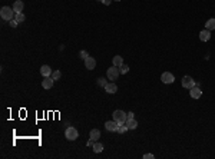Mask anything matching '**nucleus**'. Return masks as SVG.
Masks as SVG:
<instances>
[{"label":"nucleus","instance_id":"nucleus-2","mask_svg":"<svg viewBox=\"0 0 215 159\" xmlns=\"http://www.w3.org/2000/svg\"><path fill=\"white\" fill-rule=\"evenodd\" d=\"M119 75H120L119 67L113 66V65H112V67H109V69H108V72H106V76H108V79H109V80H116Z\"/></svg>","mask_w":215,"mask_h":159},{"label":"nucleus","instance_id":"nucleus-15","mask_svg":"<svg viewBox=\"0 0 215 159\" xmlns=\"http://www.w3.org/2000/svg\"><path fill=\"white\" fill-rule=\"evenodd\" d=\"M112 65H113V66H122V65H124V58H122V56H119V54H116L115 58H113V62H112Z\"/></svg>","mask_w":215,"mask_h":159},{"label":"nucleus","instance_id":"nucleus-9","mask_svg":"<svg viewBox=\"0 0 215 159\" xmlns=\"http://www.w3.org/2000/svg\"><path fill=\"white\" fill-rule=\"evenodd\" d=\"M85 66H86V69H89V70H93L96 67V60L95 58H92V56H87L86 59H85Z\"/></svg>","mask_w":215,"mask_h":159},{"label":"nucleus","instance_id":"nucleus-17","mask_svg":"<svg viewBox=\"0 0 215 159\" xmlns=\"http://www.w3.org/2000/svg\"><path fill=\"white\" fill-rule=\"evenodd\" d=\"M100 138V130L99 129H92L91 130V139H93V141H98V139Z\"/></svg>","mask_w":215,"mask_h":159},{"label":"nucleus","instance_id":"nucleus-25","mask_svg":"<svg viewBox=\"0 0 215 159\" xmlns=\"http://www.w3.org/2000/svg\"><path fill=\"white\" fill-rule=\"evenodd\" d=\"M87 56H89V53H87L86 50H80V52H79V58L83 59V60H85V59H86Z\"/></svg>","mask_w":215,"mask_h":159},{"label":"nucleus","instance_id":"nucleus-12","mask_svg":"<svg viewBox=\"0 0 215 159\" xmlns=\"http://www.w3.org/2000/svg\"><path fill=\"white\" fill-rule=\"evenodd\" d=\"M53 82H55V80L52 79V76L45 78V79L42 80V86H43V89H50L52 86H53Z\"/></svg>","mask_w":215,"mask_h":159},{"label":"nucleus","instance_id":"nucleus-28","mask_svg":"<svg viewBox=\"0 0 215 159\" xmlns=\"http://www.w3.org/2000/svg\"><path fill=\"white\" fill-rule=\"evenodd\" d=\"M144 158H145V159H153V158H155V156H153L152 153H145V155H144Z\"/></svg>","mask_w":215,"mask_h":159},{"label":"nucleus","instance_id":"nucleus-24","mask_svg":"<svg viewBox=\"0 0 215 159\" xmlns=\"http://www.w3.org/2000/svg\"><path fill=\"white\" fill-rule=\"evenodd\" d=\"M108 83H109V82H108L106 79H103V78H99V79H98V85H99L100 88H105Z\"/></svg>","mask_w":215,"mask_h":159},{"label":"nucleus","instance_id":"nucleus-16","mask_svg":"<svg viewBox=\"0 0 215 159\" xmlns=\"http://www.w3.org/2000/svg\"><path fill=\"white\" fill-rule=\"evenodd\" d=\"M125 123H126V126H128V129H136L138 128V122L135 121V119H128Z\"/></svg>","mask_w":215,"mask_h":159},{"label":"nucleus","instance_id":"nucleus-5","mask_svg":"<svg viewBox=\"0 0 215 159\" xmlns=\"http://www.w3.org/2000/svg\"><path fill=\"white\" fill-rule=\"evenodd\" d=\"M119 125L120 123L116 121H108L106 123H105V128H106V130H109V132H118Z\"/></svg>","mask_w":215,"mask_h":159},{"label":"nucleus","instance_id":"nucleus-14","mask_svg":"<svg viewBox=\"0 0 215 159\" xmlns=\"http://www.w3.org/2000/svg\"><path fill=\"white\" fill-rule=\"evenodd\" d=\"M105 90H106L108 93H112V95H113V93L118 92V86H116L113 82H111V83H108L106 86H105Z\"/></svg>","mask_w":215,"mask_h":159},{"label":"nucleus","instance_id":"nucleus-19","mask_svg":"<svg viewBox=\"0 0 215 159\" xmlns=\"http://www.w3.org/2000/svg\"><path fill=\"white\" fill-rule=\"evenodd\" d=\"M205 27L208 30H215V19H209V20L205 23Z\"/></svg>","mask_w":215,"mask_h":159},{"label":"nucleus","instance_id":"nucleus-8","mask_svg":"<svg viewBox=\"0 0 215 159\" xmlns=\"http://www.w3.org/2000/svg\"><path fill=\"white\" fill-rule=\"evenodd\" d=\"M189 95L192 99H199V97L202 96V90H201V88L199 86H197L195 85L192 89H189Z\"/></svg>","mask_w":215,"mask_h":159},{"label":"nucleus","instance_id":"nucleus-21","mask_svg":"<svg viewBox=\"0 0 215 159\" xmlns=\"http://www.w3.org/2000/svg\"><path fill=\"white\" fill-rule=\"evenodd\" d=\"M60 76H62V72L60 70H53L52 72V79L53 80H59L60 79Z\"/></svg>","mask_w":215,"mask_h":159},{"label":"nucleus","instance_id":"nucleus-20","mask_svg":"<svg viewBox=\"0 0 215 159\" xmlns=\"http://www.w3.org/2000/svg\"><path fill=\"white\" fill-rule=\"evenodd\" d=\"M14 19H16V20L19 22V23H23V22L26 20V16L20 12V13H16V14H14Z\"/></svg>","mask_w":215,"mask_h":159},{"label":"nucleus","instance_id":"nucleus-29","mask_svg":"<svg viewBox=\"0 0 215 159\" xmlns=\"http://www.w3.org/2000/svg\"><path fill=\"white\" fill-rule=\"evenodd\" d=\"M126 115H128V119H135V116H133V112H128ZM128 119H126V121H128Z\"/></svg>","mask_w":215,"mask_h":159},{"label":"nucleus","instance_id":"nucleus-6","mask_svg":"<svg viewBox=\"0 0 215 159\" xmlns=\"http://www.w3.org/2000/svg\"><path fill=\"white\" fill-rule=\"evenodd\" d=\"M195 86V82L191 76H184L182 78V88L185 89H192Z\"/></svg>","mask_w":215,"mask_h":159},{"label":"nucleus","instance_id":"nucleus-3","mask_svg":"<svg viewBox=\"0 0 215 159\" xmlns=\"http://www.w3.org/2000/svg\"><path fill=\"white\" fill-rule=\"evenodd\" d=\"M65 136H66L67 141H75V139H78V136H79L78 129L73 128V126H69V128L65 130Z\"/></svg>","mask_w":215,"mask_h":159},{"label":"nucleus","instance_id":"nucleus-4","mask_svg":"<svg viewBox=\"0 0 215 159\" xmlns=\"http://www.w3.org/2000/svg\"><path fill=\"white\" fill-rule=\"evenodd\" d=\"M126 119H128V115H126L124 110H119V109H118V110L113 112V121L119 122V123H125Z\"/></svg>","mask_w":215,"mask_h":159},{"label":"nucleus","instance_id":"nucleus-22","mask_svg":"<svg viewBox=\"0 0 215 159\" xmlns=\"http://www.w3.org/2000/svg\"><path fill=\"white\" fill-rule=\"evenodd\" d=\"M128 129V126H126V123H120L119 125V129H118V133H125Z\"/></svg>","mask_w":215,"mask_h":159},{"label":"nucleus","instance_id":"nucleus-18","mask_svg":"<svg viewBox=\"0 0 215 159\" xmlns=\"http://www.w3.org/2000/svg\"><path fill=\"white\" fill-rule=\"evenodd\" d=\"M102 151H103V145L99 142H95V145H93V152H95V153H100Z\"/></svg>","mask_w":215,"mask_h":159},{"label":"nucleus","instance_id":"nucleus-7","mask_svg":"<svg viewBox=\"0 0 215 159\" xmlns=\"http://www.w3.org/2000/svg\"><path fill=\"white\" fill-rule=\"evenodd\" d=\"M161 80L166 85H171V83H174L175 82V76L172 75V73H169V72H164L162 76H161Z\"/></svg>","mask_w":215,"mask_h":159},{"label":"nucleus","instance_id":"nucleus-27","mask_svg":"<svg viewBox=\"0 0 215 159\" xmlns=\"http://www.w3.org/2000/svg\"><path fill=\"white\" fill-rule=\"evenodd\" d=\"M86 145H87V146H89V148H93V145H95V141L89 138V141H87V142H86Z\"/></svg>","mask_w":215,"mask_h":159},{"label":"nucleus","instance_id":"nucleus-10","mask_svg":"<svg viewBox=\"0 0 215 159\" xmlns=\"http://www.w3.org/2000/svg\"><path fill=\"white\" fill-rule=\"evenodd\" d=\"M199 39H201L202 42H208V40L211 39V30H208V29L201 30V32H199Z\"/></svg>","mask_w":215,"mask_h":159},{"label":"nucleus","instance_id":"nucleus-26","mask_svg":"<svg viewBox=\"0 0 215 159\" xmlns=\"http://www.w3.org/2000/svg\"><path fill=\"white\" fill-rule=\"evenodd\" d=\"M9 23H10V27H16V26L19 25V22H17L16 19H12V20L9 22Z\"/></svg>","mask_w":215,"mask_h":159},{"label":"nucleus","instance_id":"nucleus-11","mask_svg":"<svg viewBox=\"0 0 215 159\" xmlns=\"http://www.w3.org/2000/svg\"><path fill=\"white\" fill-rule=\"evenodd\" d=\"M52 69H50L49 65H43V66L40 67V73L43 78H49V76H52Z\"/></svg>","mask_w":215,"mask_h":159},{"label":"nucleus","instance_id":"nucleus-1","mask_svg":"<svg viewBox=\"0 0 215 159\" xmlns=\"http://www.w3.org/2000/svg\"><path fill=\"white\" fill-rule=\"evenodd\" d=\"M14 10L13 7H9V6H3V7L0 9V17L6 22H10L12 19H14Z\"/></svg>","mask_w":215,"mask_h":159},{"label":"nucleus","instance_id":"nucleus-31","mask_svg":"<svg viewBox=\"0 0 215 159\" xmlns=\"http://www.w3.org/2000/svg\"><path fill=\"white\" fill-rule=\"evenodd\" d=\"M115 2H120V0H115Z\"/></svg>","mask_w":215,"mask_h":159},{"label":"nucleus","instance_id":"nucleus-13","mask_svg":"<svg viewBox=\"0 0 215 159\" xmlns=\"http://www.w3.org/2000/svg\"><path fill=\"white\" fill-rule=\"evenodd\" d=\"M23 7H25V4H23L22 0H16V2L13 3V10H14V13H20L22 10H23Z\"/></svg>","mask_w":215,"mask_h":159},{"label":"nucleus","instance_id":"nucleus-23","mask_svg":"<svg viewBox=\"0 0 215 159\" xmlns=\"http://www.w3.org/2000/svg\"><path fill=\"white\" fill-rule=\"evenodd\" d=\"M119 70H120V73H122V75H125V73H128V72H129V66L124 63L122 66H119Z\"/></svg>","mask_w":215,"mask_h":159},{"label":"nucleus","instance_id":"nucleus-30","mask_svg":"<svg viewBox=\"0 0 215 159\" xmlns=\"http://www.w3.org/2000/svg\"><path fill=\"white\" fill-rule=\"evenodd\" d=\"M100 2H102V3H103L105 6H109V4L112 3V0H100Z\"/></svg>","mask_w":215,"mask_h":159}]
</instances>
